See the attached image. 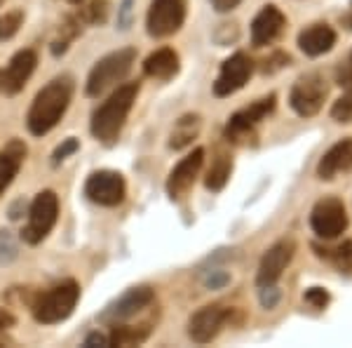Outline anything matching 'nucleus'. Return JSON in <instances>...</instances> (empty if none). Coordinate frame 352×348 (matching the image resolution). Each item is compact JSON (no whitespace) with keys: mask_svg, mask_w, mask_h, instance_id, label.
Instances as JSON below:
<instances>
[{"mask_svg":"<svg viewBox=\"0 0 352 348\" xmlns=\"http://www.w3.org/2000/svg\"><path fill=\"white\" fill-rule=\"evenodd\" d=\"M73 99V78L56 76L36 94L26 116V127L33 136H45L59 125Z\"/></svg>","mask_w":352,"mask_h":348,"instance_id":"obj_1","label":"nucleus"},{"mask_svg":"<svg viewBox=\"0 0 352 348\" xmlns=\"http://www.w3.org/2000/svg\"><path fill=\"white\" fill-rule=\"evenodd\" d=\"M139 83H124L118 85L113 92L96 106V111L92 113V123H89V130H92L94 139L101 141V144L111 146L118 141V136L122 134V127L127 123V116L132 111L136 96H139Z\"/></svg>","mask_w":352,"mask_h":348,"instance_id":"obj_2","label":"nucleus"},{"mask_svg":"<svg viewBox=\"0 0 352 348\" xmlns=\"http://www.w3.org/2000/svg\"><path fill=\"white\" fill-rule=\"evenodd\" d=\"M80 299V285L76 280H61L52 285L45 292H38L31 301V313L36 323L41 325H56L64 323L78 306Z\"/></svg>","mask_w":352,"mask_h":348,"instance_id":"obj_3","label":"nucleus"},{"mask_svg":"<svg viewBox=\"0 0 352 348\" xmlns=\"http://www.w3.org/2000/svg\"><path fill=\"white\" fill-rule=\"evenodd\" d=\"M136 61V50L134 48H122L116 50V52L101 57L99 61L92 66L87 76V83H85V92L87 96H101L104 92H109L111 88H116L118 83H122L127 78V73L132 71Z\"/></svg>","mask_w":352,"mask_h":348,"instance_id":"obj_4","label":"nucleus"},{"mask_svg":"<svg viewBox=\"0 0 352 348\" xmlns=\"http://www.w3.org/2000/svg\"><path fill=\"white\" fill-rule=\"evenodd\" d=\"M56 219H59V198L50 188L41 191L28 207V221L21 228V240L26 245H41L52 233Z\"/></svg>","mask_w":352,"mask_h":348,"instance_id":"obj_5","label":"nucleus"},{"mask_svg":"<svg viewBox=\"0 0 352 348\" xmlns=\"http://www.w3.org/2000/svg\"><path fill=\"white\" fill-rule=\"evenodd\" d=\"M275 104H277V96L268 94V96H263V99L254 101V104L240 108V111L232 113L230 121L226 123L223 136L228 141H232V144H247L249 139L256 136L258 125L275 111Z\"/></svg>","mask_w":352,"mask_h":348,"instance_id":"obj_6","label":"nucleus"},{"mask_svg":"<svg viewBox=\"0 0 352 348\" xmlns=\"http://www.w3.org/2000/svg\"><path fill=\"white\" fill-rule=\"evenodd\" d=\"M327 81L320 73H305L294 83L292 92H289V106L300 118H312L322 111L327 99Z\"/></svg>","mask_w":352,"mask_h":348,"instance_id":"obj_7","label":"nucleus"},{"mask_svg":"<svg viewBox=\"0 0 352 348\" xmlns=\"http://www.w3.org/2000/svg\"><path fill=\"white\" fill-rule=\"evenodd\" d=\"M153 301H155V289L148 287V285H136V287H129L127 292L104 308V313L99 316V323L109 325V327L118 323H127L139 313H144L146 308H151Z\"/></svg>","mask_w":352,"mask_h":348,"instance_id":"obj_8","label":"nucleus"},{"mask_svg":"<svg viewBox=\"0 0 352 348\" xmlns=\"http://www.w3.org/2000/svg\"><path fill=\"white\" fill-rule=\"evenodd\" d=\"M348 212H345L343 201H338L336 196H327L312 207L310 212V226L317 233V238L322 240H333L340 233L348 231Z\"/></svg>","mask_w":352,"mask_h":348,"instance_id":"obj_9","label":"nucleus"},{"mask_svg":"<svg viewBox=\"0 0 352 348\" xmlns=\"http://www.w3.org/2000/svg\"><path fill=\"white\" fill-rule=\"evenodd\" d=\"M186 21V0H153L146 14V31L151 38H169L181 31Z\"/></svg>","mask_w":352,"mask_h":348,"instance_id":"obj_10","label":"nucleus"},{"mask_svg":"<svg viewBox=\"0 0 352 348\" xmlns=\"http://www.w3.org/2000/svg\"><path fill=\"white\" fill-rule=\"evenodd\" d=\"M85 196L101 207H118L127 196L124 176L116 170H96L85 181Z\"/></svg>","mask_w":352,"mask_h":348,"instance_id":"obj_11","label":"nucleus"},{"mask_svg":"<svg viewBox=\"0 0 352 348\" xmlns=\"http://www.w3.org/2000/svg\"><path fill=\"white\" fill-rule=\"evenodd\" d=\"M232 308H226L221 304H209L202 306L200 311H195L188 320V336L195 344H212L214 339L221 334V329L226 327V323L230 320Z\"/></svg>","mask_w":352,"mask_h":348,"instance_id":"obj_12","label":"nucleus"},{"mask_svg":"<svg viewBox=\"0 0 352 348\" xmlns=\"http://www.w3.org/2000/svg\"><path fill=\"white\" fill-rule=\"evenodd\" d=\"M254 73V61L249 54L244 52H235L230 54L228 59L221 64V71L214 81V94L217 96H230L235 94L237 90H242L247 81Z\"/></svg>","mask_w":352,"mask_h":348,"instance_id":"obj_13","label":"nucleus"},{"mask_svg":"<svg viewBox=\"0 0 352 348\" xmlns=\"http://www.w3.org/2000/svg\"><path fill=\"white\" fill-rule=\"evenodd\" d=\"M294 254H296V243L292 238H282L272 247L265 249V254L261 256L258 273H256V285L265 287V285H275L282 278V273L287 271V266L292 264Z\"/></svg>","mask_w":352,"mask_h":348,"instance_id":"obj_14","label":"nucleus"},{"mask_svg":"<svg viewBox=\"0 0 352 348\" xmlns=\"http://www.w3.org/2000/svg\"><path fill=\"white\" fill-rule=\"evenodd\" d=\"M38 64V54L36 50H19L5 71H0V90L8 96H14L24 90V85L28 83V78L33 76Z\"/></svg>","mask_w":352,"mask_h":348,"instance_id":"obj_15","label":"nucleus"},{"mask_svg":"<svg viewBox=\"0 0 352 348\" xmlns=\"http://www.w3.org/2000/svg\"><path fill=\"white\" fill-rule=\"evenodd\" d=\"M202 165H204V148H192V153H188V156L169 172L167 196L172 198V201H179V198H184L186 193L190 191L197 174H200Z\"/></svg>","mask_w":352,"mask_h":348,"instance_id":"obj_16","label":"nucleus"},{"mask_svg":"<svg viewBox=\"0 0 352 348\" xmlns=\"http://www.w3.org/2000/svg\"><path fill=\"white\" fill-rule=\"evenodd\" d=\"M285 26H287L285 12L277 5H263L261 12L252 21V43L256 48H265V45L275 43L280 38Z\"/></svg>","mask_w":352,"mask_h":348,"instance_id":"obj_17","label":"nucleus"},{"mask_svg":"<svg viewBox=\"0 0 352 348\" xmlns=\"http://www.w3.org/2000/svg\"><path fill=\"white\" fill-rule=\"evenodd\" d=\"M352 170V136L336 141L324 156L317 163V176L322 181L336 179L340 172H350Z\"/></svg>","mask_w":352,"mask_h":348,"instance_id":"obj_18","label":"nucleus"},{"mask_svg":"<svg viewBox=\"0 0 352 348\" xmlns=\"http://www.w3.org/2000/svg\"><path fill=\"white\" fill-rule=\"evenodd\" d=\"M338 36L329 24H310L298 33V48L308 57H322L331 52Z\"/></svg>","mask_w":352,"mask_h":348,"instance_id":"obj_19","label":"nucleus"},{"mask_svg":"<svg viewBox=\"0 0 352 348\" xmlns=\"http://www.w3.org/2000/svg\"><path fill=\"white\" fill-rule=\"evenodd\" d=\"M26 153H28V148L21 139L8 141L3 151H0V198L5 196V191H8V188L12 186V181L16 179L21 165L26 161Z\"/></svg>","mask_w":352,"mask_h":348,"instance_id":"obj_20","label":"nucleus"},{"mask_svg":"<svg viewBox=\"0 0 352 348\" xmlns=\"http://www.w3.org/2000/svg\"><path fill=\"white\" fill-rule=\"evenodd\" d=\"M181 59L172 48H160L155 52H151L144 61V73L153 81H172L179 73Z\"/></svg>","mask_w":352,"mask_h":348,"instance_id":"obj_21","label":"nucleus"},{"mask_svg":"<svg viewBox=\"0 0 352 348\" xmlns=\"http://www.w3.org/2000/svg\"><path fill=\"white\" fill-rule=\"evenodd\" d=\"M202 130V118L200 113H186L179 121L174 123L172 132H169V148L181 151V148H188L192 141L197 139Z\"/></svg>","mask_w":352,"mask_h":348,"instance_id":"obj_22","label":"nucleus"},{"mask_svg":"<svg viewBox=\"0 0 352 348\" xmlns=\"http://www.w3.org/2000/svg\"><path fill=\"white\" fill-rule=\"evenodd\" d=\"M151 332H153V320H146L139 325L118 323V325H111L109 341H111V346H139L148 339Z\"/></svg>","mask_w":352,"mask_h":348,"instance_id":"obj_23","label":"nucleus"},{"mask_svg":"<svg viewBox=\"0 0 352 348\" xmlns=\"http://www.w3.org/2000/svg\"><path fill=\"white\" fill-rule=\"evenodd\" d=\"M230 174H232V158L228 153H219V156L214 158L207 176H204V186H207V191H212V193L223 191L230 179Z\"/></svg>","mask_w":352,"mask_h":348,"instance_id":"obj_24","label":"nucleus"},{"mask_svg":"<svg viewBox=\"0 0 352 348\" xmlns=\"http://www.w3.org/2000/svg\"><path fill=\"white\" fill-rule=\"evenodd\" d=\"M315 249L322 259L333 261L338 268H352V240H345L343 245H338L336 249H320L317 245H315Z\"/></svg>","mask_w":352,"mask_h":348,"instance_id":"obj_25","label":"nucleus"},{"mask_svg":"<svg viewBox=\"0 0 352 348\" xmlns=\"http://www.w3.org/2000/svg\"><path fill=\"white\" fill-rule=\"evenodd\" d=\"M80 36V24H78L76 19H66V24L61 26V33H59V38L52 43V52L59 57V54H64L66 50H68V45H71L73 38H78Z\"/></svg>","mask_w":352,"mask_h":348,"instance_id":"obj_26","label":"nucleus"},{"mask_svg":"<svg viewBox=\"0 0 352 348\" xmlns=\"http://www.w3.org/2000/svg\"><path fill=\"white\" fill-rule=\"evenodd\" d=\"M21 24H24V12H21V10H12V12H5L0 17V43L16 36Z\"/></svg>","mask_w":352,"mask_h":348,"instance_id":"obj_27","label":"nucleus"},{"mask_svg":"<svg viewBox=\"0 0 352 348\" xmlns=\"http://www.w3.org/2000/svg\"><path fill=\"white\" fill-rule=\"evenodd\" d=\"M19 256V243L10 231H0V266H8Z\"/></svg>","mask_w":352,"mask_h":348,"instance_id":"obj_28","label":"nucleus"},{"mask_svg":"<svg viewBox=\"0 0 352 348\" xmlns=\"http://www.w3.org/2000/svg\"><path fill=\"white\" fill-rule=\"evenodd\" d=\"M331 118L336 123H340V125H350L352 123V88H348V92L340 96V99L333 101Z\"/></svg>","mask_w":352,"mask_h":348,"instance_id":"obj_29","label":"nucleus"},{"mask_svg":"<svg viewBox=\"0 0 352 348\" xmlns=\"http://www.w3.org/2000/svg\"><path fill=\"white\" fill-rule=\"evenodd\" d=\"M106 17H109V3H106V0H92V3L82 10V19L94 26L104 24Z\"/></svg>","mask_w":352,"mask_h":348,"instance_id":"obj_30","label":"nucleus"},{"mask_svg":"<svg viewBox=\"0 0 352 348\" xmlns=\"http://www.w3.org/2000/svg\"><path fill=\"white\" fill-rule=\"evenodd\" d=\"M303 299L308 306L317 308V311H324L329 306V301H331V294H329L324 287H310V289H305Z\"/></svg>","mask_w":352,"mask_h":348,"instance_id":"obj_31","label":"nucleus"},{"mask_svg":"<svg viewBox=\"0 0 352 348\" xmlns=\"http://www.w3.org/2000/svg\"><path fill=\"white\" fill-rule=\"evenodd\" d=\"M78 148H80V141H78L76 136H68V139H64L59 146L54 148V153H52V163H54V165L64 163L66 158H71L73 153H78Z\"/></svg>","mask_w":352,"mask_h":348,"instance_id":"obj_32","label":"nucleus"},{"mask_svg":"<svg viewBox=\"0 0 352 348\" xmlns=\"http://www.w3.org/2000/svg\"><path fill=\"white\" fill-rule=\"evenodd\" d=\"M202 283H204V287H207V289H221V287H226V285L230 283V276L226 271H209L207 276L202 278Z\"/></svg>","mask_w":352,"mask_h":348,"instance_id":"obj_33","label":"nucleus"},{"mask_svg":"<svg viewBox=\"0 0 352 348\" xmlns=\"http://www.w3.org/2000/svg\"><path fill=\"white\" fill-rule=\"evenodd\" d=\"M132 19H134V0H122V5L118 8V26L124 31V28L132 26Z\"/></svg>","mask_w":352,"mask_h":348,"instance_id":"obj_34","label":"nucleus"},{"mask_svg":"<svg viewBox=\"0 0 352 348\" xmlns=\"http://www.w3.org/2000/svg\"><path fill=\"white\" fill-rule=\"evenodd\" d=\"M280 289L275 287V285H265V287H261V304L263 308H275L277 301H280Z\"/></svg>","mask_w":352,"mask_h":348,"instance_id":"obj_35","label":"nucleus"},{"mask_svg":"<svg viewBox=\"0 0 352 348\" xmlns=\"http://www.w3.org/2000/svg\"><path fill=\"white\" fill-rule=\"evenodd\" d=\"M82 346H85V348H94V346H99V348H109V346H111L109 334H101V332H92V334H87V336H85V341H82Z\"/></svg>","mask_w":352,"mask_h":348,"instance_id":"obj_36","label":"nucleus"},{"mask_svg":"<svg viewBox=\"0 0 352 348\" xmlns=\"http://www.w3.org/2000/svg\"><path fill=\"white\" fill-rule=\"evenodd\" d=\"M209 3H212V8L217 10V12L223 14V12H232L242 0H209Z\"/></svg>","mask_w":352,"mask_h":348,"instance_id":"obj_37","label":"nucleus"},{"mask_svg":"<svg viewBox=\"0 0 352 348\" xmlns=\"http://www.w3.org/2000/svg\"><path fill=\"white\" fill-rule=\"evenodd\" d=\"M16 318L12 316V313L8 311V308H0V334L8 332L10 327H14Z\"/></svg>","mask_w":352,"mask_h":348,"instance_id":"obj_38","label":"nucleus"},{"mask_svg":"<svg viewBox=\"0 0 352 348\" xmlns=\"http://www.w3.org/2000/svg\"><path fill=\"white\" fill-rule=\"evenodd\" d=\"M68 3H71V5H80L82 0H68Z\"/></svg>","mask_w":352,"mask_h":348,"instance_id":"obj_39","label":"nucleus"},{"mask_svg":"<svg viewBox=\"0 0 352 348\" xmlns=\"http://www.w3.org/2000/svg\"><path fill=\"white\" fill-rule=\"evenodd\" d=\"M3 3H5V0H0V5H3Z\"/></svg>","mask_w":352,"mask_h":348,"instance_id":"obj_40","label":"nucleus"}]
</instances>
